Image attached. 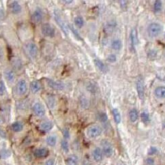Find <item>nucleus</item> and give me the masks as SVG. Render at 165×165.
Segmentation results:
<instances>
[{"instance_id":"f257e3e1","label":"nucleus","mask_w":165,"mask_h":165,"mask_svg":"<svg viewBox=\"0 0 165 165\" xmlns=\"http://www.w3.org/2000/svg\"><path fill=\"white\" fill-rule=\"evenodd\" d=\"M162 30V27L158 23H151L147 28V32L149 36L152 38H155L161 34Z\"/></svg>"},{"instance_id":"f03ea898","label":"nucleus","mask_w":165,"mask_h":165,"mask_svg":"<svg viewBox=\"0 0 165 165\" xmlns=\"http://www.w3.org/2000/svg\"><path fill=\"white\" fill-rule=\"evenodd\" d=\"M102 130L101 127L98 125H92L87 128V137L91 139H95L99 137L102 134Z\"/></svg>"},{"instance_id":"7ed1b4c3","label":"nucleus","mask_w":165,"mask_h":165,"mask_svg":"<svg viewBox=\"0 0 165 165\" xmlns=\"http://www.w3.org/2000/svg\"><path fill=\"white\" fill-rule=\"evenodd\" d=\"M41 32L42 35L45 37L53 38L55 36V31L54 27H53L51 24L49 23H44L41 26Z\"/></svg>"},{"instance_id":"20e7f679","label":"nucleus","mask_w":165,"mask_h":165,"mask_svg":"<svg viewBox=\"0 0 165 165\" xmlns=\"http://www.w3.org/2000/svg\"><path fill=\"white\" fill-rule=\"evenodd\" d=\"M101 145H102V150L104 155L106 157L109 158L112 156L113 154V148L111 143L107 140H102L101 142Z\"/></svg>"},{"instance_id":"39448f33","label":"nucleus","mask_w":165,"mask_h":165,"mask_svg":"<svg viewBox=\"0 0 165 165\" xmlns=\"http://www.w3.org/2000/svg\"><path fill=\"white\" fill-rule=\"evenodd\" d=\"M25 47H26V51H27L29 55L30 56V57L33 58V59L36 58L38 53V46L35 43L28 42L25 46Z\"/></svg>"},{"instance_id":"423d86ee","label":"nucleus","mask_w":165,"mask_h":165,"mask_svg":"<svg viewBox=\"0 0 165 165\" xmlns=\"http://www.w3.org/2000/svg\"><path fill=\"white\" fill-rule=\"evenodd\" d=\"M32 110H33L34 114L37 117H42L46 114L45 109L40 102L34 103L33 106H32Z\"/></svg>"},{"instance_id":"0eeeda50","label":"nucleus","mask_w":165,"mask_h":165,"mask_svg":"<svg viewBox=\"0 0 165 165\" xmlns=\"http://www.w3.org/2000/svg\"><path fill=\"white\" fill-rule=\"evenodd\" d=\"M16 92L20 96L25 95L27 92V83L25 79H20L16 84Z\"/></svg>"},{"instance_id":"6e6552de","label":"nucleus","mask_w":165,"mask_h":165,"mask_svg":"<svg viewBox=\"0 0 165 165\" xmlns=\"http://www.w3.org/2000/svg\"><path fill=\"white\" fill-rule=\"evenodd\" d=\"M55 21L57 22V23L58 24V25H59V26L60 27V28L62 30L63 32H64L66 35L67 34H68V30H69V28H68L67 24L65 23L64 20L61 18V16H60L58 13H55Z\"/></svg>"},{"instance_id":"1a4fd4ad","label":"nucleus","mask_w":165,"mask_h":165,"mask_svg":"<svg viewBox=\"0 0 165 165\" xmlns=\"http://www.w3.org/2000/svg\"><path fill=\"white\" fill-rule=\"evenodd\" d=\"M46 82L51 88L55 89V90H63L65 87L64 84L62 82L55 81L50 79H46Z\"/></svg>"},{"instance_id":"9d476101","label":"nucleus","mask_w":165,"mask_h":165,"mask_svg":"<svg viewBox=\"0 0 165 165\" xmlns=\"http://www.w3.org/2000/svg\"><path fill=\"white\" fill-rule=\"evenodd\" d=\"M43 18V14L40 9H36L32 15V20L34 23L38 24L42 21Z\"/></svg>"},{"instance_id":"9b49d317","label":"nucleus","mask_w":165,"mask_h":165,"mask_svg":"<svg viewBox=\"0 0 165 165\" xmlns=\"http://www.w3.org/2000/svg\"><path fill=\"white\" fill-rule=\"evenodd\" d=\"M103 154L102 150L101 149L100 147H96L94 149L92 153V156H93V158H94V160L97 162H100L103 159Z\"/></svg>"},{"instance_id":"f8f14e48","label":"nucleus","mask_w":165,"mask_h":165,"mask_svg":"<svg viewBox=\"0 0 165 165\" xmlns=\"http://www.w3.org/2000/svg\"><path fill=\"white\" fill-rule=\"evenodd\" d=\"M10 9L11 13L14 15H18L22 10V7L20 4L17 1H14L10 3Z\"/></svg>"},{"instance_id":"ddd939ff","label":"nucleus","mask_w":165,"mask_h":165,"mask_svg":"<svg viewBox=\"0 0 165 165\" xmlns=\"http://www.w3.org/2000/svg\"><path fill=\"white\" fill-rule=\"evenodd\" d=\"M34 156L38 158H46L49 155V150L45 147H42V148H38L34 151Z\"/></svg>"},{"instance_id":"4468645a","label":"nucleus","mask_w":165,"mask_h":165,"mask_svg":"<svg viewBox=\"0 0 165 165\" xmlns=\"http://www.w3.org/2000/svg\"><path fill=\"white\" fill-rule=\"evenodd\" d=\"M144 85L143 82L141 79L139 80L138 82L137 83V93H138L139 97L140 98V99L143 100L144 98V94H145V89H144Z\"/></svg>"},{"instance_id":"2eb2a0df","label":"nucleus","mask_w":165,"mask_h":165,"mask_svg":"<svg viewBox=\"0 0 165 165\" xmlns=\"http://www.w3.org/2000/svg\"><path fill=\"white\" fill-rule=\"evenodd\" d=\"M4 77L6 78V79L9 82H13L15 81V74L14 73V71L11 69H6L4 71Z\"/></svg>"},{"instance_id":"dca6fc26","label":"nucleus","mask_w":165,"mask_h":165,"mask_svg":"<svg viewBox=\"0 0 165 165\" xmlns=\"http://www.w3.org/2000/svg\"><path fill=\"white\" fill-rule=\"evenodd\" d=\"M30 89L33 94H37L41 90V85L38 81H33L30 83Z\"/></svg>"},{"instance_id":"f3484780","label":"nucleus","mask_w":165,"mask_h":165,"mask_svg":"<svg viewBox=\"0 0 165 165\" xmlns=\"http://www.w3.org/2000/svg\"><path fill=\"white\" fill-rule=\"evenodd\" d=\"M66 165H79V158L76 155L68 156L66 160Z\"/></svg>"},{"instance_id":"a211bd4d","label":"nucleus","mask_w":165,"mask_h":165,"mask_svg":"<svg viewBox=\"0 0 165 165\" xmlns=\"http://www.w3.org/2000/svg\"><path fill=\"white\" fill-rule=\"evenodd\" d=\"M53 128V123L51 121H44L40 123V128L44 132H49Z\"/></svg>"},{"instance_id":"6ab92c4d","label":"nucleus","mask_w":165,"mask_h":165,"mask_svg":"<svg viewBox=\"0 0 165 165\" xmlns=\"http://www.w3.org/2000/svg\"><path fill=\"white\" fill-rule=\"evenodd\" d=\"M46 144L50 147H55L57 142V137L55 135H49L46 139Z\"/></svg>"},{"instance_id":"aec40b11","label":"nucleus","mask_w":165,"mask_h":165,"mask_svg":"<svg viewBox=\"0 0 165 165\" xmlns=\"http://www.w3.org/2000/svg\"><path fill=\"white\" fill-rule=\"evenodd\" d=\"M155 95L158 98H165V87L164 86H159L155 89Z\"/></svg>"},{"instance_id":"412c9836","label":"nucleus","mask_w":165,"mask_h":165,"mask_svg":"<svg viewBox=\"0 0 165 165\" xmlns=\"http://www.w3.org/2000/svg\"><path fill=\"white\" fill-rule=\"evenodd\" d=\"M11 128L15 132H20L23 130V125L20 121H15L12 124Z\"/></svg>"},{"instance_id":"4be33fe9","label":"nucleus","mask_w":165,"mask_h":165,"mask_svg":"<svg viewBox=\"0 0 165 165\" xmlns=\"http://www.w3.org/2000/svg\"><path fill=\"white\" fill-rule=\"evenodd\" d=\"M94 63H95L96 66L98 68V70H100L102 73H106V66L104 65V63L100 61V59H94Z\"/></svg>"},{"instance_id":"5701e85b","label":"nucleus","mask_w":165,"mask_h":165,"mask_svg":"<svg viewBox=\"0 0 165 165\" xmlns=\"http://www.w3.org/2000/svg\"><path fill=\"white\" fill-rule=\"evenodd\" d=\"M129 117H130V121L132 122H135L137 119H138L139 117V115H138V112L136 109H132L131 111L129 112Z\"/></svg>"},{"instance_id":"b1692460","label":"nucleus","mask_w":165,"mask_h":165,"mask_svg":"<svg viewBox=\"0 0 165 165\" xmlns=\"http://www.w3.org/2000/svg\"><path fill=\"white\" fill-rule=\"evenodd\" d=\"M111 47L113 49L116 50V51H119L121 49L122 47V43L121 41L119 40V39H117V40H113L112 43H111Z\"/></svg>"},{"instance_id":"393cba45","label":"nucleus","mask_w":165,"mask_h":165,"mask_svg":"<svg viewBox=\"0 0 165 165\" xmlns=\"http://www.w3.org/2000/svg\"><path fill=\"white\" fill-rule=\"evenodd\" d=\"M11 156V152L9 149H3L0 151V158L1 159H7Z\"/></svg>"},{"instance_id":"a878e982","label":"nucleus","mask_w":165,"mask_h":165,"mask_svg":"<svg viewBox=\"0 0 165 165\" xmlns=\"http://www.w3.org/2000/svg\"><path fill=\"white\" fill-rule=\"evenodd\" d=\"M75 24L77 28H81L84 25V20L81 16H76L75 18Z\"/></svg>"},{"instance_id":"bb28decb","label":"nucleus","mask_w":165,"mask_h":165,"mask_svg":"<svg viewBox=\"0 0 165 165\" xmlns=\"http://www.w3.org/2000/svg\"><path fill=\"white\" fill-rule=\"evenodd\" d=\"M113 115L116 123H119L121 122V116H120V113L117 109H114L113 110Z\"/></svg>"},{"instance_id":"cd10ccee","label":"nucleus","mask_w":165,"mask_h":165,"mask_svg":"<svg viewBox=\"0 0 165 165\" xmlns=\"http://www.w3.org/2000/svg\"><path fill=\"white\" fill-rule=\"evenodd\" d=\"M137 30L135 29L132 30L131 36H130V38H131V43L132 45L135 46L137 43Z\"/></svg>"},{"instance_id":"c85d7f7f","label":"nucleus","mask_w":165,"mask_h":165,"mask_svg":"<svg viewBox=\"0 0 165 165\" xmlns=\"http://www.w3.org/2000/svg\"><path fill=\"white\" fill-rule=\"evenodd\" d=\"M61 149L64 151L65 152L68 153L69 152V144H68V141L66 139H63L61 142Z\"/></svg>"},{"instance_id":"c756f323","label":"nucleus","mask_w":165,"mask_h":165,"mask_svg":"<svg viewBox=\"0 0 165 165\" xmlns=\"http://www.w3.org/2000/svg\"><path fill=\"white\" fill-rule=\"evenodd\" d=\"M162 8V4L161 1H159V0H157V1H155L154 3V11L156 13H159V12L161 11Z\"/></svg>"},{"instance_id":"7c9ffc66","label":"nucleus","mask_w":165,"mask_h":165,"mask_svg":"<svg viewBox=\"0 0 165 165\" xmlns=\"http://www.w3.org/2000/svg\"><path fill=\"white\" fill-rule=\"evenodd\" d=\"M6 92V87L4 82L0 81V96H3Z\"/></svg>"},{"instance_id":"2f4dec72","label":"nucleus","mask_w":165,"mask_h":165,"mask_svg":"<svg viewBox=\"0 0 165 165\" xmlns=\"http://www.w3.org/2000/svg\"><path fill=\"white\" fill-rule=\"evenodd\" d=\"M141 119L143 122L147 123L149 121V116L147 112H143L141 114Z\"/></svg>"},{"instance_id":"473e14b6","label":"nucleus","mask_w":165,"mask_h":165,"mask_svg":"<svg viewBox=\"0 0 165 165\" xmlns=\"http://www.w3.org/2000/svg\"><path fill=\"white\" fill-rule=\"evenodd\" d=\"M99 119L101 122H106L108 120L107 115L104 113H100L99 115Z\"/></svg>"},{"instance_id":"72a5a7b5","label":"nucleus","mask_w":165,"mask_h":165,"mask_svg":"<svg viewBox=\"0 0 165 165\" xmlns=\"http://www.w3.org/2000/svg\"><path fill=\"white\" fill-rule=\"evenodd\" d=\"M63 137H64V139H66V140L67 139H70V131L67 128H64L63 130Z\"/></svg>"},{"instance_id":"f704fd0d","label":"nucleus","mask_w":165,"mask_h":165,"mask_svg":"<svg viewBox=\"0 0 165 165\" xmlns=\"http://www.w3.org/2000/svg\"><path fill=\"white\" fill-rule=\"evenodd\" d=\"M116 60H117L116 55L114 54L109 55L107 57V61H109V62L113 63V62H115V61H116Z\"/></svg>"},{"instance_id":"c9c22d12","label":"nucleus","mask_w":165,"mask_h":165,"mask_svg":"<svg viewBox=\"0 0 165 165\" xmlns=\"http://www.w3.org/2000/svg\"><path fill=\"white\" fill-rule=\"evenodd\" d=\"M44 165H55V161L53 158H50L46 161Z\"/></svg>"},{"instance_id":"e433bc0d","label":"nucleus","mask_w":165,"mask_h":165,"mask_svg":"<svg viewBox=\"0 0 165 165\" xmlns=\"http://www.w3.org/2000/svg\"><path fill=\"white\" fill-rule=\"evenodd\" d=\"M71 30H73V32H74V34H75V35L76 36V37L77 38L81 39V36H80L78 32H77V31L76 30H75V27H71Z\"/></svg>"},{"instance_id":"4c0bfd02","label":"nucleus","mask_w":165,"mask_h":165,"mask_svg":"<svg viewBox=\"0 0 165 165\" xmlns=\"http://www.w3.org/2000/svg\"><path fill=\"white\" fill-rule=\"evenodd\" d=\"M156 152H157V149H156V147H152L150 149H149V154H150V155H152V154H155Z\"/></svg>"},{"instance_id":"58836bf2","label":"nucleus","mask_w":165,"mask_h":165,"mask_svg":"<svg viewBox=\"0 0 165 165\" xmlns=\"http://www.w3.org/2000/svg\"><path fill=\"white\" fill-rule=\"evenodd\" d=\"M146 163L148 165H153V164L154 163V161L152 158H147V160H146Z\"/></svg>"},{"instance_id":"ea45409f","label":"nucleus","mask_w":165,"mask_h":165,"mask_svg":"<svg viewBox=\"0 0 165 165\" xmlns=\"http://www.w3.org/2000/svg\"><path fill=\"white\" fill-rule=\"evenodd\" d=\"M0 135L1 136V137H5V136H6V134H5V132L3 131L2 130H0Z\"/></svg>"},{"instance_id":"a19ab883","label":"nucleus","mask_w":165,"mask_h":165,"mask_svg":"<svg viewBox=\"0 0 165 165\" xmlns=\"http://www.w3.org/2000/svg\"><path fill=\"white\" fill-rule=\"evenodd\" d=\"M4 123V119H3V118L0 116V124H3V123Z\"/></svg>"},{"instance_id":"79ce46f5","label":"nucleus","mask_w":165,"mask_h":165,"mask_svg":"<svg viewBox=\"0 0 165 165\" xmlns=\"http://www.w3.org/2000/svg\"><path fill=\"white\" fill-rule=\"evenodd\" d=\"M63 2H65L66 3H71L72 2H73V1H63Z\"/></svg>"},{"instance_id":"37998d69","label":"nucleus","mask_w":165,"mask_h":165,"mask_svg":"<svg viewBox=\"0 0 165 165\" xmlns=\"http://www.w3.org/2000/svg\"><path fill=\"white\" fill-rule=\"evenodd\" d=\"M3 12H2V10H0V17H2V16H3Z\"/></svg>"},{"instance_id":"c03bdc74","label":"nucleus","mask_w":165,"mask_h":165,"mask_svg":"<svg viewBox=\"0 0 165 165\" xmlns=\"http://www.w3.org/2000/svg\"><path fill=\"white\" fill-rule=\"evenodd\" d=\"M164 57H165V53H164Z\"/></svg>"},{"instance_id":"a18cd8bd","label":"nucleus","mask_w":165,"mask_h":165,"mask_svg":"<svg viewBox=\"0 0 165 165\" xmlns=\"http://www.w3.org/2000/svg\"><path fill=\"white\" fill-rule=\"evenodd\" d=\"M164 38H165V35H164Z\"/></svg>"}]
</instances>
